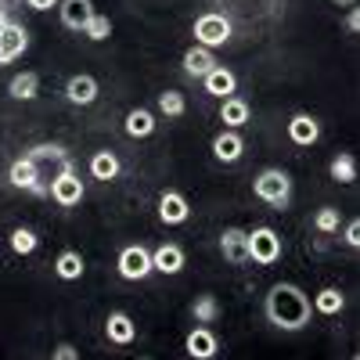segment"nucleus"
I'll return each mask as SVG.
<instances>
[{
	"mask_svg": "<svg viewBox=\"0 0 360 360\" xmlns=\"http://www.w3.org/2000/svg\"><path fill=\"white\" fill-rule=\"evenodd\" d=\"M83 37H86V40H94V44L108 40V37H112V18L101 15V11H94V15H90V22L83 25Z\"/></svg>",
	"mask_w": 360,
	"mask_h": 360,
	"instance_id": "nucleus-30",
	"label": "nucleus"
},
{
	"mask_svg": "<svg viewBox=\"0 0 360 360\" xmlns=\"http://www.w3.org/2000/svg\"><path fill=\"white\" fill-rule=\"evenodd\" d=\"M342 242H346L349 249H360V220H349V224H346V238H342Z\"/></svg>",
	"mask_w": 360,
	"mask_h": 360,
	"instance_id": "nucleus-33",
	"label": "nucleus"
},
{
	"mask_svg": "<svg viewBox=\"0 0 360 360\" xmlns=\"http://www.w3.org/2000/svg\"><path fill=\"white\" fill-rule=\"evenodd\" d=\"M8 22H11V8H8V4H0V29H4Z\"/></svg>",
	"mask_w": 360,
	"mask_h": 360,
	"instance_id": "nucleus-36",
	"label": "nucleus"
},
{
	"mask_svg": "<svg viewBox=\"0 0 360 360\" xmlns=\"http://www.w3.org/2000/svg\"><path fill=\"white\" fill-rule=\"evenodd\" d=\"M155 127H159V123H155V112H148V108H130V112H127V123H123L127 137H134V141L152 137Z\"/></svg>",
	"mask_w": 360,
	"mask_h": 360,
	"instance_id": "nucleus-21",
	"label": "nucleus"
},
{
	"mask_svg": "<svg viewBox=\"0 0 360 360\" xmlns=\"http://www.w3.org/2000/svg\"><path fill=\"white\" fill-rule=\"evenodd\" d=\"M137 360H152V356H137Z\"/></svg>",
	"mask_w": 360,
	"mask_h": 360,
	"instance_id": "nucleus-38",
	"label": "nucleus"
},
{
	"mask_svg": "<svg viewBox=\"0 0 360 360\" xmlns=\"http://www.w3.org/2000/svg\"><path fill=\"white\" fill-rule=\"evenodd\" d=\"M335 8H356V0H332Z\"/></svg>",
	"mask_w": 360,
	"mask_h": 360,
	"instance_id": "nucleus-37",
	"label": "nucleus"
},
{
	"mask_svg": "<svg viewBox=\"0 0 360 360\" xmlns=\"http://www.w3.org/2000/svg\"><path fill=\"white\" fill-rule=\"evenodd\" d=\"M8 245H11L15 256H33L40 249V238H37V231H29V227H15L11 238H8Z\"/></svg>",
	"mask_w": 360,
	"mask_h": 360,
	"instance_id": "nucleus-28",
	"label": "nucleus"
},
{
	"mask_svg": "<svg viewBox=\"0 0 360 360\" xmlns=\"http://www.w3.org/2000/svg\"><path fill=\"white\" fill-rule=\"evenodd\" d=\"M8 184L18 188V191L47 195V188L40 184V162H37V159H29V155H18V159L8 166Z\"/></svg>",
	"mask_w": 360,
	"mask_h": 360,
	"instance_id": "nucleus-7",
	"label": "nucleus"
},
{
	"mask_svg": "<svg viewBox=\"0 0 360 360\" xmlns=\"http://www.w3.org/2000/svg\"><path fill=\"white\" fill-rule=\"evenodd\" d=\"M339 224H342V217H339L335 205H321V209H317L314 227H317L321 234H339Z\"/></svg>",
	"mask_w": 360,
	"mask_h": 360,
	"instance_id": "nucleus-31",
	"label": "nucleus"
},
{
	"mask_svg": "<svg viewBox=\"0 0 360 360\" xmlns=\"http://www.w3.org/2000/svg\"><path fill=\"white\" fill-rule=\"evenodd\" d=\"M184 263H188L184 249L173 245V242H162L159 249H152V270H155V274L173 278V274H180V270H184Z\"/></svg>",
	"mask_w": 360,
	"mask_h": 360,
	"instance_id": "nucleus-14",
	"label": "nucleus"
},
{
	"mask_svg": "<svg viewBox=\"0 0 360 360\" xmlns=\"http://www.w3.org/2000/svg\"><path fill=\"white\" fill-rule=\"evenodd\" d=\"M83 270H86V263H83V256H79L76 249L58 252V259H54V274L62 278V281H79V278H83Z\"/></svg>",
	"mask_w": 360,
	"mask_h": 360,
	"instance_id": "nucleus-24",
	"label": "nucleus"
},
{
	"mask_svg": "<svg viewBox=\"0 0 360 360\" xmlns=\"http://www.w3.org/2000/svg\"><path fill=\"white\" fill-rule=\"evenodd\" d=\"M58 11H62V25L65 29L83 33V25L90 22V15H94V0H62Z\"/></svg>",
	"mask_w": 360,
	"mask_h": 360,
	"instance_id": "nucleus-17",
	"label": "nucleus"
},
{
	"mask_svg": "<svg viewBox=\"0 0 360 360\" xmlns=\"http://www.w3.org/2000/svg\"><path fill=\"white\" fill-rule=\"evenodd\" d=\"M220 252L231 263H245V227H224L220 231Z\"/></svg>",
	"mask_w": 360,
	"mask_h": 360,
	"instance_id": "nucleus-23",
	"label": "nucleus"
},
{
	"mask_svg": "<svg viewBox=\"0 0 360 360\" xmlns=\"http://www.w3.org/2000/svg\"><path fill=\"white\" fill-rule=\"evenodd\" d=\"M288 141H292L295 148H310V144H317V141H321V123H317V115H310V112H295V115L288 119Z\"/></svg>",
	"mask_w": 360,
	"mask_h": 360,
	"instance_id": "nucleus-12",
	"label": "nucleus"
},
{
	"mask_svg": "<svg viewBox=\"0 0 360 360\" xmlns=\"http://www.w3.org/2000/svg\"><path fill=\"white\" fill-rule=\"evenodd\" d=\"M115 270H119V278H123V281H144L148 274H155V270H152V249L127 245L123 252H119V259H115Z\"/></svg>",
	"mask_w": 360,
	"mask_h": 360,
	"instance_id": "nucleus-6",
	"label": "nucleus"
},
{
	"mask_svg": "<svg viewBox=\"0 0 360 360\" xmlns=\"http://www.w3.org/2000/svg\"><path fill=\"white\" fill-rule=\"evenodd\" d=\"M25 51H29V29L22 22H8L0 29V65H11Z\"/></svg>",
	"mask_w": 360,
	"mask_h": 360,
	"instance_id": "nucleus-9",
	"label": "nucleus"
},
{
	"mask_svg": "<svg viewBox=\"0 0 360 360\" xmlns=\"http://www.w3.org/2000/svg\"><path fill=\"white\" fill-rule=\"evenodd\" d=\"M180 65H184V72L191 76V79H202V76H209V72H213L220 62H217V54L213 51H209V47H188L184 51V58H180Z\"/></svg>",
	"mask_w": 360,
	"mask_h": 360,
	"instance_id": "nucleus-16",
	"label": "nucleus"
},
{
	"mask_svg": "<svg viewBox=\"0 0 360 360\" xmlns=\"http://www.w3.org/2000/svg\"><path fill=\"white\" fill-rule=\"evenodd\" d=\"M263 314L278 332H303V328H310V321H314L310 295L295 281H278L274 288H270L263 295Z\"/></svg>",
	"mask_w": 360,
	"mask_h": 360,
	"instance_id": "nucleus-1",
	"label": "nucleus"
},
{
	"mask_svg": "<svg viewBox=\"0 0 360 360\" xmlns=\"http://www.w3.org/2000/svg\"><path fill=\"white\" fill-rule=\"evenodd\" d=\"M346 29H349V33H356V29H360V15H356V8H349V15H346Z\"/></svg>",
	"mask_w": 360,
	"mask_h": 360,
	"instance_id": "nucleus-35",
	"label": "nucleus"
},
{
	"mask_svg": "<svg viewBox=\"0 0 360 360\" xmlns=\"http://www.w3.org/2000/svg\"><path fill=\"white\" fill-rule=\"evenodd\" d=\"M242 155H245V141H242V134H238V130H220V134L213 137V159H217V162L234 166Z\"/></svg>",
	"mask_w": 360,
	"mask_h": 360,
	"instance_id": "nucleus-15",
	"label": "nucleus"
},
{
	"mask_svg": "<svg viewBox=\"0 0 360 360\" xmlns=\"http://www.w3.org/2000/svg\"><path fill=\"white\" fill-rule=\"evenodd\" d=\"M191 33H195V44H198V47L217 51V47H224V44L231 40L234 25H231V18L220 15V11H202V15L195 18V25H191Z\"/></svg>",
	"mask_w": 360,
	"mask_h": 360,
	"instance_id": "nucleus-4",
	"label": "nucleus"
},
{
	"mask_svg": "<svg viewBox=\"0 0 360 360\" xmlns=\"http://www.w3.org/2000/svg\"><path fill=\"white\" fill-rule=\"evenodd\" d=\"M281 252H285V245H281V234L274 227L263 224V227L245 231V259H252L259 266H274L281 259Z\"/></svg>",
	"mask_w": 360,
	"mask_h": 360,
	"instance_id": "nucleus-3",
	"label": "nucleus"
},
{
	"mask_svg": "<svg viewBox=\"0 0 360 360\" xmlns=\"http://www.w3.org/2000/svg\"><path fill=\"white\" fill-rule=\"evenodd\" d=\"M159 220L166 227H180L191 220V202L180 195V191H162L159 195Z\"/></svg>",
	"mask_w": 360,
	"mask_h": 360,
	"instance_id": "nucleus-11",
	"label": "nucleus"
},
{
	"mask_svg": "<svg viewBox=\"0 0 360 360\" xmlns=\"http://www.w3.org/2000/svg\"><path fill=\"white\" fill-rule=\"evenodd\" d=\"M119 173H123V162H119V155L115 152H108V148H101V152H94L90 155V176L94 180H115Z\"/></svg>",
	"mask_w": 360,
	"mask_h": 360,
	"instance_id": "nucleus-22",
	"label": "nucleus"
},
{
	"mask_svg": "<svg viewBox=\"0 0 360 360\" xmlns=\"http://www.w3.org/2000/svg\"><path fill=\"white\" fill-rule=\"evenodd\" d=\"M310 307H314V314H321V317H339V314L346 310V295H342V288L328 285V288H321V292L310 299Z\"/></svg>",
	"mask_w": 360,
	"mask_h": 360,
	"instance_id": "nucleus-20",
	"label": "nucleus"
},
{
	"mask_svg": "<svg viewBox=\"0 0 360 360\" xmlns=\"http://www.w3.org/2000/svg\"><path fill=\"white\" fill-rule=\"evenodd\" d=\"M51 360H79V349L72 342H58L54 353H51Z\"/></svg>",
	"mask_w": 360,
	"mask_h": 360,
	"instance_id": "nucleus-32",
	"label": "nucleus"
},
{
	"mask_svg": "<svg viewBox=\"0 0 360 360\" xmlns=\"http://www.w3.org/2000/svg\"><path fill=\"white\" fill-rule=\"evenodd\" d=\"M220 314H224V310H220V299L209 295V292L198 295L195 303H191V317H195L198 324H213V321H220Z\"/></svg>",
	"mask_w": 360,
	"mask_h": 360,
	"instance_id": "nucleus-27",
	"label": "nucleus"
},
{
	"mask_svg": "<svg viewBox=\"0 0 360 360\" xmlns=\"http://www.w3.org/2000/svg\"><path fill=\"white\" fill-rule=\"evenodd\" d=\"M184 353H188L191 360H213V356L220 353L217 332H213L209 324H195L191 332H188V339H184Z\"/></svg>",
	"mask_w": 360,
	"mask_h": 360,
	"instance_id": "nucleus-8",
	"label": "nucleus"
},
{
	"mask_svg": "<svg viewBox=\"0 0 360 360\" xmlns=\"http://www.w3.org/2000/svg\"><path fill=\"white\" fill-rule=\"evenodd\" d=\"M47 195L62 205V209H72V205H79L83 202V195H86V188H83V180L76 176V169H72V162L65 159L62 162V169H58V176L51 180V188H47Z\"/></svg>",
	"mask_w": 360,
	"mask_h": 360,
	"instance_id": "nucleus-5",
	"label": "nucleus"
},
{
	"mask_svg": "<svg viewBox=\"0 0 360 360\" xmlns=\"http://www.w3.org/2000/svg\"><path fill=\"white\" fill-rule=\"evenodd\" d=\"M328 173H332L335 184H353V180H356V159H353V152H339L332 162H328Z\"/></svg>",
	"mask_w": 360,
	"mask_h": 360,
	"instance_id": "nucleus-26",
	"label": "nucleus"
},
{
	"mask_svg": "<svg viewBox=\"0 0 360 360\" xmlns=\"http://www.w3.org/2000/svg\"><path fill=\"white\" fill-rule=\"evenodd\" d=\"M252 191H256V198H259V202L274 205V209H285V205H288V198H292V176H288L281 166H266V169H259V173H256Z\"/></svg>",
	"mask_w": 360,
	"mask_h": 360,
	"instance_id": "nucleus-2",
	"label": "nucleus"
},
{
	"mask_svg": "<svg viewBox=\"0 0 360 360\" xmlns=\"http://www.w3.org/2000/svg\"><path fill=\"white\" fill-rule=\"evenodd\" d=\"M202 86H205V94H213V98H234V90H238V76L227 69V65H217L209 76H202Z\"/></svg>",
	"mask_w": 360,
	"mask_h": 360,
	"instance_id": "nucleus-18",
	"label": "nucleus"
},
{
	"mask_svg": "<svg viewBox=\"0 0 360 360\" xmlns=\"http://www.w3.org/2000/svg\"><path fill=\"white\" fill-rule=\"evenodd\" d=\"M98 94H101V86H98V79L90 76V72H76V76L65 79V98H69L72 105H79V108L94 105Z\"/></svg>",
	"mask_w": 360,
	"mask_h": 360,
	"instance_id": "nucleus-13",
	"label": "nucleus"
},
{
	"mask_svg": "<svg viewBox=\"0 0 360 360\" xmlns=\"http://www.w3.org/2000/svg\"><path fill=\"white\" fill-rule=\"evenodd\" d=\"M249 115H252V108H249V101L245 98H224L220 101V123L227 127V130H242L245 123H249Z\"/></svg>",
	"mask_w": 360,
	"mask_h": 360,
	"instance_id": "nucleus-19",
	"label": "nucleus"
},
{
	"mask_svg": "<svg viewBox=\"0 0 360 360\" xmlns=\"http://www.w3.org/2000/svg\"><path fill=\"white\" fill-rule=\"evenodd\" d=\"M159 112L166 119H180L188 112V98L180 94V90H162V94H159Z\"/></svg>",
	"mask_w": 360,
	"mask_h": 360,
	"instance_id": "nucleus-29",
	"label": "nucleus"
},
{
	"mask_svg": "<svg viewBox=\"0 0 360 360\" xmlns=\"http://www.w3.org/2000/svg\"><path fill=\"white\" fill-rule=\"evenodd\" d=\"M8 94H11L15 101H33V98L40 94V76H37V72H18V76H11Z\"/></svg>",
	"mask_w": 360,
	"mask_h": 360,
	"instance_id": "nucleus-25",
	"label": "nucleus"
},
{
	"mask_svg": "<svg viewBox=\"0 0 360 360\" xmlns=\"http://www.w3.org/2000/svg\"><path fill=\"white\" fill-rule=\"evenodd\" d=\"M105 339H108L112 346H130V342H137V321H134L127 310H112V314L105 317Z\"/></svg>",
	"mask_w": 360,
	"mask_h": 360,
	"instance_id": "nucleus-10",
	"label": "nucleus"
},
{
	"mask_svg": "<svg viewBox=\"0 0 360 360\" xmlns=\"http://www.w3.org/2000/svg\"><path fill=\"white\" fill-rule=\"evenodd\" d=\"M25 4L33 8V11H51V8H58V4H62V0H25Z\"/></svg>",
	"mask_w": 360,
	"mask_h": 360,
	"instance_id": "nucleus-34",
	"label": "nucleus"
}]
</instances>
